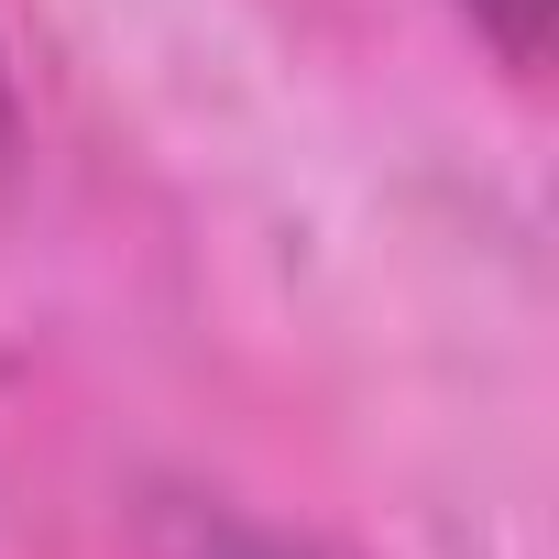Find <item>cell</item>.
Instances as JSON below:
<instances>
[{"label":"cell","instance_id":"3","mask_svg":"<svg viewBox=\"0 0 559 559\" xmlns=\"http://www.w3.org/2000/svg\"><path fill=\"white\" fill-rule=\"evenodd\" d=\"M0 121H12V67H0Z\"/></svg>","mask_w":559,"mask_h":559},{"label":"cell","instance_id":"1","mask_svg":"<svg viewBox=\"0 0 559 559\" xmlns=\"http://www.w3.org/2000/svg\"><path fill=\"white\" fill-rule=\"evenodd\" d=\"M154 559H352V548L297 537V526H263V515H230V504H187V515H165Z\"/></svg>","mask_w":559,"mask_h":559},{"label":"cell","instance_id":"2","mask_svg":"<svg viewBox=\"0 0 559 559\" xmlns=\"http://www.w3.org/2000/svg\"><path fill=\"white\" fill-rule=\"evenodd\" d=\"M450 12L472 23V45H483L504 78H548V23H559V0H450Z\"/></svg>","mask_w":559,"mask_h":559}]
</instances>
